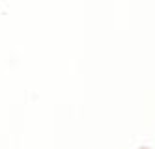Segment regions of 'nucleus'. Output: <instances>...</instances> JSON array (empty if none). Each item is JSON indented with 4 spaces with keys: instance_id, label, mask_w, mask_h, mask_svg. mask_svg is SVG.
<instances>
[]
</instances>
